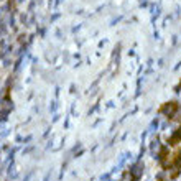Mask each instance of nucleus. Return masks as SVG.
Wrapping results in <instances>:
<instances>
[{
  "label": "nucleus",
  "mask_w": 181,
  "mask_h": 181,
  "mask_svg": "<svg viewBox=\"0 0 181 181\" xmlns=\"http://www.w3.org/2000/svg\"><path fill=\"white\" fill-rule=\"evenodd\" d=\"M180 138H181V132H178V133L174 135L173 138H171V145H174V143H176V142H178V140H180Z\"/></svg>",
  "instance_id": "f257e3e1"
}]
</instances>
